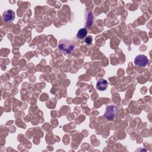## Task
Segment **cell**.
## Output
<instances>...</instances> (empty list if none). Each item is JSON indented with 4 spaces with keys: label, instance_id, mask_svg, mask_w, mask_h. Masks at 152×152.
<instances>
[{
    "label": "cell",
    "instance_id": "cell-1",
    "mask_svg": "<svg viewBox=\"0 0 152 152\" xmlns=\"http://www.w3.org/2000/svg\"><path fill=\"white\" fill-rule=\"evenodd\" d=\"M59 48L66 53H69L74 48V46L68 40H63L60 42L58 45Z\"/></svg>",
    "mask_w": 152,
    "mask_h": 152
},
{
    "label": "cell",
    "instance_id": "cell-2",
    "mask_svg": "<svg viewBox=\"0 0 152 152\" xmlns=\"http://www.w3.org/2000/svg\"><path fill=\"white\" fill-rule=\"evenodd\" d=\"M148 59L147 57L144 55H139L137 56L134 59V64L136 66L144 67L147 65Z\"/></svg>",
    "mask_w": 152,
    "mask_h": 152
},
{
    "label": "cell",
    "instance_id": "cell-3",
    "mask_svg": "<svg viewBox=\"0 0 152 152\" xmlns=\"http://www.w3.org/2000/svg\"><path fill=\"white\" fill-rule=\"evenodd\" d=\"M116 113V107L113 105H110L107 107L104 116L108 120H112L115 118Z\"/></svg>",
    "mask_w": 152,
    "mask_h": 152
},
{
    "label": "cell",
    "instance_id": "cell-4",
    "mask_svg": "<svg viewBox=\"0 0 152 152\" xmlns=\"http://www.w3.org/2000/svg\"><path fill=\"white\" fill-rule=\"evenodd\" d=\"M2 18L4 21L9 22L12 21L15 18V12L11 10H8L4 12L2 14Z\"/></svg>",
    "mask_w": 152,
    "mask_h": 152
},
{
    "label": "cell",
    "instance_id": "cell-5",
    "mask_svg": "<svg viewBox=\"0 0 152 152\" xmlns=\"http://www.w3.org/2000/svg\"><path fill=\"white\" fill-rule=\"evenodd\" d=\"M107 81L104 79L99 80L96 84V88L100 91H104L107 88Z\"/></svg>",
    "mask_w": 152,
    "mask_h": 152
},
{
    "label": "cell",
    "instance_id": "cell-6",
    "mask_svg": "<svg viewBox=\"0 0 152 152\" xmlns=\"http://www.w3.org/2000/svg\"><path fill=\"white\" fill-rule=\"evenodd\" d=\"M87 34V30L86 28H81L78 30L77 34V37L79 39H82L83 38H84Z\"/></svg>",
    "mask_w": 152,
    "mask_h": 152
},
{
    "label": "cell",
    "instance_id": "cell-7",
    "mask_svg": "<svg viewBox=\"0 0 152 152\" xmlns=\"http://www.w3.org/2000/svg\"><path fill=\"white\" fill-rule=\"evenodd\" d=\"M92 40H93V39H92V37H91V36H88L86 38V39H85L86 43L87 44H88V45L91 44V42H92Z\"/></svg>",
    "mask_w": 152,
    "mask_h": 152
}]
</instances>
